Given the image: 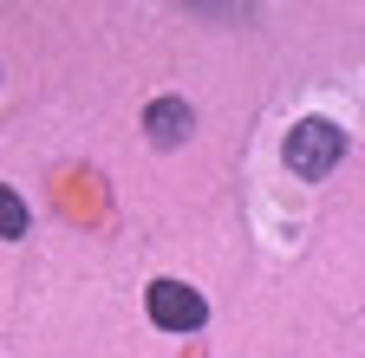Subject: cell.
Here are the masks:
<instances>
[{
	"label": "cell",
	"mask_w": 365,
	"mask_h": 358,
	"mask_svg": "<svg viewBox=\"0 0 365 358\" xmlns=\"http://www.w3.org/2000/svg\"><path fill=\"white\" fill-rule=\"evenodd\" d=\"M0 235H7V241H14V235H26V202H20L7 183H0Z\"/></svg>",
	"instance_id": "cell-4"
},
{
	"label": "cell",
	"mask_w": 365,
	"mask_h": 358,
	"mask_svg": "<svg viewBox=\"0 0 365 358\" xmlns=\"http://www.w3.org/2000/svg\"><path fill=\"white\" fill-rule=\"evenodd\" d=\"M339 157H346V130L339 124L307 117V124L287 130V169L294 176H327V169H339Z\"/></svg>",
	"instance_id": "cell-1"
},
{
	"label": "cell",
	"mask_w": 365,
	"mask_h": 358,
	"mask_svg": "<svg viewBox=\"0 0 365 358\" xmlns=\"http://www.w3.org/2000/svg\"><path fill=\"white\" fill-rule=\"evenodd\" d=\"M190 105H176V98H157L150 105V117H144V130H150V144H182L190 137Z\"/></svg>",
	"instance_id": "cell-3"
},
{
	"label": "cell",
	"mask_w": 365,
	"mask_h": 358,
	"mask_svg": "<svg viewBox=\"0 0 365 358\" xmlns=\"http://www.w3.org/2000/svg\"><path fill=\"white\" fill-rule=\"evenodd\" d=\"M150 320H157L163 332H196V326L209 320V306H202L196 287H182V280H157V287H150Z\"/></svg>",
	"instance_id": "cell-2"
}]
</instances>
